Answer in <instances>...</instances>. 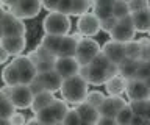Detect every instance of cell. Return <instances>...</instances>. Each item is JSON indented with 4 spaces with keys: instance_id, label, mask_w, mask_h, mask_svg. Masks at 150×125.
<instances>
[{
    "instance_id": "obj_1",
    "label": "cell",
    "mask_w": 150,
    "mask_h": 125,
    "mask_svg": "<svg viewBox=\"0 0 150 125\" xmlns=\"http://www.w3.org/2000/svg\"><path fill=\"white\" fill-rule=\"evenodd\" d=\"M88 88L89 85L83 80L78 73H75L72 77L64 78L63 83H61V95H63V100H66L67 103H75L78 105L80 102L84 100V97L88 94Z\"/></svg>"
},
{
    "instance_id": "obj_2",
    "label": "cell",
    "mask_w": 150,
    "mask_h": 125,
    "mask_svg": "<svg viewBox=\"0 0 150 125\" xmlns=\"http://www.w3.org/2000/svg\"><path fill=\"white\" fill-rule=\"evenodd\" d=\"M117 73V64H114L110 69H103L98 66H94V64H84V66H80L78 69V75L83 78L88 85H94V86H100L105 85V81L110 77L116 75Z\"/></svg>"
},
{
    "instance_id": "obj_3",
    "label": "cell",
    "mask_w": 150,
    "mask_h": 125,
    "mask_svg": "<svg viewBox=\"0 0 150 125\" xmlns=\"http://www.w3.org/2000/svg\"><path fill=\"white\" fill-rule=\"evenodd\" d=\"M70 25L72 24H70L69 14H63V13L58 11H50L42 22V28H44L45 35H53V36L69 35Z\"/></svg>"
},
{
    "instance_id": "obj_4",
    "label": "cell",
    "mask_w": 150,
    "mask_h": 125,
    "mask_svg": "<svg viewBox=\"0 0 150 125\" xmlns=\"http://www.w3.org/2000/svg\"><path fill=\"white\" fill-rule=\"evenodd\" d=\"M67 109H69L67 102L56 99L52 105L45 106V108H42L39 111H36L35 117L39 120L41 124H50V125H53V124L61 122V120H63V117L66 116V113H67Z\"/></svg>"
},
{
    "instance_id": "obj_5",
    "label": "cell",
    "mask_w": 150,
    "mask_h": 125,
    "mask_svg": "<svg viewBox=\"0 0 150 125\" xmlns=\"http://www.w3.org/2000/svg\"><path fill=\"white\" fill-rule=\"evenodd\" d=\"M2 91H3L5 95H8V99L11 100V103L16 109L30 108L31 100H33V94H31L28 85L19 83V85H16V86H6Z\"/></svg>"
},
{
    "instance_id": "obj_6",
    "label": "cell",
    "mask_w": 150,
    "mask_h": 125,
    "mask_svg": "<svg viewBox=\"0 0 150 125\" xmlns=\"http://www.w3.org/2000/svg\"><path fill=\"white\" fill-rule=\"evenodd\" d=\"M97 53H100V44L92 38H81L77 42V50H75V59L78 61L80 66L89 64L94 59Z\"/></svg>"
},
{
    "instance_id": "obj_7",
    "label": "cell",
    "mask_w": 150,
    "mask_h": 125,
    "mask_svg": "<svg viewBox=\"0 0 150 125\" xmlns=\"http://www.w3.org/2000/svg\"><path fill=\"white\" fill-rule=\"evenodd\" d=\"M41 11V0H16L11 6L9 13L19 19H33Z\"/></svg>"
},
{
    "instance_id": "obj_8",
    "label": "cell",
    "mask_w": 150,
    "mask_h": 125,
    "mask_svg": "<svg viewBox=\"0 0 150 125\" xmlns=\"http://www.w3.org/2000/svg\"><path fill=\"white\" fill-rule=\"evenodd\" d=\"M111 35V39L112 41H117V42H128V41L134 39V35H136V30L133 24H131V17L130 14L122 17V19H117L116 25L112 27V30L110 31Z\"/></svg>"
},
{
    "instance_id": "obj_9",
    "label": "cell",
    "mask_w": 150,
    "mask_h": 125,
    "mask_svg": "<svg viewBox=\"0 0 150 125\" xmlns=\"http://www.w3.org/2000/svg\"><path fill=\"white\" fill-rule=\"evenodd\" d=\"M28 58L33 61L36 67V72H47V71H52L55 66V59L56 56L52 55L50 52L42 47V45H38V47L33 50V52L28 55Z\"/></svg>"
},
{
    "instance_id": "obj_10",
    "label": "cell",
    "mask_w": 150,
    "mask_h": 125,
    "mask_svg": "<svg viewBox=\"0 0 150 125\" xmlns=\"http://www.w3.org/2000/svg\"><path fill=\"white\" fill-rule=\"evenodd\" d=\"M14 66L17 69V73H19V81L22 85H30V83L35 80L36 77V67L33 61L28 56H23V55H17L16 58L13 59Z\"/></svg>"
},
{
    "instance_id": "obj_11",
    "label": "cell",
    "mask_w": 150,
    "mask_h": 125,
    "mask_svg": "<svg viewBox=\"0 0 150 125\" xmlns=\"http://www.w3.org/2000/svg\"><path fill=\"white\" fill-rule=\"evenodd\" d=\"M125 92L130 100H149L150 99V83L138 78L127 80Z\"/></svg>"
},
{
    "instance_id": "obj_12",
    "label": "cell",
    "mask_w": 150,
    "mask_h": 125,
    "mask_svg": "<svg viewBox=\"0 0 150 125\" xmlns=\"http://www.w3.org/2000/svg\"><path fill=\"white\" fill-rule=\"evenodd\" d=\"M3 30V36H25L27 35V27L22 19H19L11 13H6L3 19L0 20Z\"/></svg>"
},
{
    "instance_id": "obj_13",
    "label": "cell",
    "mask_w": 150,
    "mask_h": 125,
    "mask_svg": "<svg viewBox=\"0 0 150 125\" xmlns=\"http://www.w3.org/2000/svg\"><path fill=\"white\" fill-rule=\"evenodd\" d=\"M78 33L86 38H92L100 31V20L94 16V13H84V14L78 16L77 22Z\"/></svg>"
},
{
    "instance_id": "obj_14",
    "label": "cell",
    "mask_w": 150,
    "mask_h": 125,
    "mask_svg": "<svg viewBox=\"0 0 150 125\" xmlns=\"http://www.w3.org/2000/svg\"><path fill=\"white\" fill-rule=\"evenodd\" d=\"M53 69H55V72L64 80V78L78 73L80 64H78L77 59H75V56H61V58L55 59Z\"/></svg>"
},
{
    "instance_id": "obj_15",
    "label": "cell",
    "mask_w": 150,
    "mask_h": 125,
    "mask_svg": "<svg viewBox=\"0 0 150 125\" xmlns=\"http://www.w3.org/2000/svg\"><path fill=\"white\" fill-rule=\"evenodd\" d=\"M127 103L120 95H110L105 97L102 102V105L98 106V116H105V117H116V114L119 113V109Z\"/></svg>"
},
{
    "instance_id": "obj_16",
    "label": "cell",
    "mask_w": 150,
    "mask_h": 125,
    "mask_svg": "<svg viewBox=\"0 0 150 125\" xmlns=\"http://www.w3.org/2000/svg\"><path fill=\"white\" fill-rule=\"evenodd\" d=\"M81 39V35H64L61 36L58 50H56V58L61 56H75V50H77V42Z\"/></svg>"
},
{
    "instance_id": "obj_17",
    "label": "cell",
    "mask_w": 150,
    "mask_h": 125,
    "mask_svg": "<svg viewBox=\"0 0 150 125\" xmlns=\"http://www.w3.org/2000/svg\"><path fill=\"white\" fill-rule=\"evenodd\" d=\"M0 45L9 53V56H17L21 55L27 47L25 36H3L0 39Z\"/></svg>"
},
{
    "instance_id": "obj_18",
    "label": "cell",
    "mask_w": 150,
    "mask_h": 125,
    "mask_svg": "<svg viewBox=\"0 0 150 125\" xmlns=\"http://www.w3.org/2000/svg\"><path fill=\"white\" fill-rule=\"evenodd\" d=\"M36 78L39 80V83L42 85V88H44V91H49V92L59 91L61 83H63V78L55 72V69L47 71V72H38Z\"/></svg>"
},
{
    "instance_id": "obj_19",
    "label": "cell",
    "mask_w": 150,
    "mask_h": 125,
    "mask_svg": "<svg viewBox=\"0 0 150 125\" xmlns=\"http://www.w3.org/2000/svg\"><path fill=\"white\" fill-rule=\"evenodd\" d=\"M100 52L108 58V61H111L112 64H119L122 59L125 58L124 55V44L117 42V41L110 39L108 42L103 44V47L100 49Z\"/></svg>"
},
{
    "instance_id": "obj_20",
    "label": "cell",
    "mask_w": 150,
    "mask_h": 125,
    "mask_svg": "<svg viewBox=\"0 0 150 125\" xmlns=\"http://www.w3.org/2000/svg\"><path fill=\"white\" fill-rule=\"evenodd\" d=\"M130 17H131V24H133L136 31H139V33H147V31H149V28H150V13H149V8L134 11V13H130Z\"/></svg>"
},
{
    "instance_id": "obj_21",
    "label": "cell",
    "mask_w": 150,
    "mask_h": 125,
    "mask_svg": "<svg viewBox=\"0 0 150 125\" xmlns=\"http://www.w3.org/2000/svg\"><path fill=\"white\" fill-rule=\"evenodd\" d=\"M117 0H92L94 5V16L97 17L98 20H103L106 17L112 16V6Z\"/></svg>"
},
{
    "instance_id": "obj_22",
    "label": "cell",
    "mask_w": 150,
    "mask_h": 125,
    "mask_svg": "<svg viewBox=\"0 0 150 125\" xmlns=\"http://www.w3.org/2000/svg\"><path fill=\"white\" fill-rule=\"evenodd\" d=\"M125 86H127V80H125L124 77H120L119 73L110 77L105 81L106 92L110 95H120L122 92H125Z\"/></svg>"
},
{
    "instance_id": "obj_23",
    "label": "cell",
    "mask_w": 150,
    "mask_h": 125,
    "mask_svg": "<svg viewBox=\"0 0 150 125\" xmlns=\"http://www.w3.org/2000/svg\"><path fill=\"white\" fill-rule=\"evenodd\" d=\"M75 111L78 113V117H80V120H83V122L94 124L98 119V109L91 106L89 103H86V102H80L78 106L75 108Z\"/></svg>"
},
{
    "instance_id": "obj_24",
    "label": "cell",
    "mask_w": 150,
    "mask_h": 125,
    "mask_svg": "<svg viewBox=\"0 0 150 125\" xmlns=\"http://www.w3.org/2000/svg\"><path fill=\"white\" fill-rule=\"evenodd\" d=\"M55 100H56V97L53 95V92L42 91V92H39V94L33 95V100H31L30 108L33 109V113H36V111H39V109H42V108H45V106L52 105Z\"/></svg>"
},
{
    "instance_id": "obj_25",
    "label": "cell",
    "mask_w": 150,
    "mask_h": 125,
    "mask_svg": "<svg viewBox=\"0 0 150 125\" xmlns=\"http://www.w3.org/2000/svg\"><path fill=\"white\" fill-rule=\"evenodd\" d=\"M138 66H139V61H138V59L124 58L119 64H117V73H119L120 77H124L125 80H130V78L134 77Z\"/></svg>"
},
{
    "instance_id": "obj_26",
    "label": "cell",
    "mask_w": 150,
    "mask_h": 125,
    "mask_svg": "<svg viewBox=\"0 0 150 125\" xmlns=\"http://www.w3.org/2000/svg\"><path fill=\"white\" fill-rule=\"evenodd\" d=\"M2 80L5 83V86H16L19 85V73H17V69L14 66V63H9L3 67L2 71Z\"/></svg>"
},
{
    "instance_id": "obj_27",
    "label": "cell",
    "mask_w": 150,
    "mask_h": 125,
    "mask_svg": "<svg viewBox=\"0 0 150 125\" xmlns=\"http://www.w3.org/2000/svg\"><path fill=\"white\" fill-rule=\"evenodd\" d=\"M130 109L133 111V114L142 116L144 119H150V106L149 100H130Z\"/></svg>"
},
{
    "instance_id": "obj_28",
    "label": "cell",
    "mask_w": 150,
    "mask_h": 125,
    "mask_svg": "<svg viewBox=\"0 0 150 125\" xmlns=\"http://www.w3.org/2000/svg\"><path fill=\"white\" fill-rule=\"evenodd\" d=\"M139 52H141V42L131 39L124 44V55L128 59H138L139 61Z\"/></svg>"
},
{
    "instance_id": "obj_29",
    "label": "cell",
    "mask_w": 150,
    "mask_h": 125,
    "mask_svg": "<svg viewBox=\"0 0 150 125\" xmlns=\"http://www.w3.org/2000/svg\"><path fill=\"white\" fill-rule=\"evenodd\" d=\"M14 111H16V108L13 106L11 100L8 99V95H5L3 91H0V117L8 119Z\"/></svg>"
},
{
    "instance_id": "obj_30",
    "label": "cell",
    "mask_w": 150,
    "mask_h": 125,
    "mask_svg": "<svg viewBox=\"0 0 150 125\" xmlns=\"http://www.w3.org/2000/svg\"><path fill=\"white\" fill-rule=\"evenodd\" d=\"M59 41H61V36H53V35H45L42 38V42L41 45L44 47L47 52H50L52 55L56 56V50H58V45H59Z\"/></svg>"
},
{
    "instance_id": "obj_31",
    "label": "cell",
    "mask_w": 150,
    "mask_h": 125,
    "mask_svg": "<svg viewBox=\"0 0 150 125\" xmlns=\"http://www.w3.org/2000/svg\"><path fill=\"white\" fill-rule=\"evenodd\" d=\"M131 117H133V111L130 109L128 103H125V105L119 109V113L116 114V117H114L116 125H130Z\"/></svg>"
},
{
    "instance_id": "obj_32",
    "label": "cell",
    "mask_w": 150,
    "mask_h": 125,
    "mask_svg": "<svg viewBox=\"0 0 150 125\" xmlns=\"http://www.w3.org/2000/svg\"><path fill=\"white\" fill-rule=\"evenodd\" d=\"M92 5V0H72V8H70V14L74 16H81L89 11Z\"/></svg>"
},
{
    "instance_id": "obj_33",
    "label": "cell",
    "mask_w": 150,
    "mask_h": 125,
    "mask_svg": "<svg viewBox=\"0 0 150 125\" xmlns=\"http://www.w3.org/2000/svg\"><path fill=\"white\" fill-rule=\"evenodd\" d=\"M105 94H103L102 91H88L86 97H84L83 102H86V103H89L91 106H94V108H98V106L102 105L103 99H105Z\"/></svg>"
},
{
    "instance_id": "obj_34",
    "label": "cell",
    "mask_w": 150,
    "mask_h": 125,
    "mask_svg": "<svg viewBox=\"0 0 150 125\" xmlns=\"http://www.w3.org/2000/svg\"><path fill=\"white\" fill-rule=\"evenodd\" d=\"M130 14V10H128V3L124 2V0H117L112 6V16L116 19H122V17L128 16Z\"/></svg>"
},
{
    "instance_id": "obj_35",
    "label": "cell",
    "mask_w": 150,
    "mask_h": 125,
    "mask_svg": "<svg viewBox=\"0 0 150 125\" xmlns=\"http://www.w3.org/2000/svg\"><path fill=\"white\" fill-rule=\"evenodd\" d=\"M133 78H138V80H144V81H149L150 80V63H144V61H139V66L136 69V73Z\"/></svg>"
},
{
    "instance_id": "obj_36",
    "label": "cell",
    "mask_w": 150,
    "mask_h": 125,
    "mask_svg": "<svg viewBox=\"0 0 150 125\" xmlns=\"http://www.w3.org/2000/svg\"><path fill=\"white\" fill-rule=\"evenodd\" d=\"M80 117H78V113L75 109H67V113L61 120V125H80Z\"/></svg>"
},
{
    "instance_id": "obj_37",
    "label": "cell",
    "mask_w": 150,
    "mask_h": 125,
    "mask_svg": "<svg viewBox=\"0 0 150 125\" xmlns=\"http://www.w3.org/2000/svg\"><path fill=\"white\" fill-rule=\"evenodd\" d=\"M139 42H141L139 61L147 63V61H150V44H149V39H147V38H144V39H141Z\"/></svg>"
},
{
    "instance_id": "obj_38",
    "label": "cell",
    "mask_w": 150,
    "mask_h": 125,
    "mask_svg": "<svg viewBox=\"0 0 150 125\" xmlns=\"http://www.w3.org/2000/svg\"><path fill=\"white\" fill-rule=\"evenodd\" d=\"M127 3H128L130 13H134V11L149 8V0H130V2H127Z\"/></svg>"
},
{
    "instance_id": "obj_39",
    "label": "cell",
    "mask_w": 150,
    "mask_h": 125,
    "mask_svg": "<svg viewBox=\"0 0 150 125\" xmlns=\"http://www.w3.org/2000/svg\"><path fill=\"white\" fill-rule=\"evenodd\" d=\"M116 22H117V19H116L114 16L106 17V19L100 20V30H102V31H105V33H110V31L112 30V27L116 25Z\"/></svg>"
},
{
    "instance_id": "obj_40",
    "label": "cell",
    "mask_w": 150,
    "mask_h": 125,
    "mask_svg": "<svg viewBox=\"0 0 150 125\" xmlns=\"http://www.w3.org/2000/svg\"><path fill=\"white\" fill-rule=\"evenodd\" d=\"M70 8H72V0H58L56 11L63 13V14H70Z\"/></svg>"
},
{
    "instance_id": "obj_41",
    "label": "cell",
    "mask_w": 150,
    "mask_h": 125,
    "mask_svg": "<svg viewBox=\"0 0 150 125\" xmlns=\"http://www.w3.org/2000/svg\"><path fill=\"white\" fill-rule=\"evenodd\" d=\"M8 120H9V124H11V125H25V122H27L25 116H23L22 113H16V111L9 116Z\"/></svg>"
},
{
    "instance_id": "obj_42",
    "label": "cell",
    "mask_w": 150,
    "mask_h": 125,
    "mask_svg": "<svg viewBox=\"0 0 150 125\" xmlns=\"http://www.w3.org/2000/svg\"><path fill=\"white\" fill-rule=\"evenodd\" d=\"M28 88H30V91H31V94L33 95H36V94H39V92L44 91V88H42V85L39 83V80L35 77V80H33L30 85H28Z\"/></svg>"
},
{
    "instance_id": "obj_43",
    "label": "cell",
    "mask_w": 150,
    "mask_h": 125,
    "mask_svg": "<svg viewBox=\"0 0 150 125\" xmlns=\"http://www.w3.org/2000/svg\"><path fill=\"white\" fill-rule=\"evenodd\" d=\"M56 5H58V0H41V6H44L47 11H56Z\"/></svg>"
},
{
    "instance_id": "obj_44",
    "label": "cell",
    "mask_w": 150,
    "mask_h": 125,
    "mask_svg": "<svg viewBox=\"0 0 150 125\" xmlns=\"http://www.w3.org/2000/svg\"><path fill=\"white\" fill-rule=\"evenodd\" d=\"M94 125H116V120L112 117H105V116H98V119L94 122Z\"/></svg>"
},
{
    "instance_id": "obj_45",
    "label": "cell",
    "mask_w": 150,
    "mask_h": 125,
    "mask_svg": "<svg viewBox=\"0 0 150 125\" xmlns=\"http://www.w3.org/2000/svg\"><path fill=\"white\" fill-rule=\"evenodd\" d=\"M8 59H9V53L0 45V64H5Z\"/></svg>"
},
{
    "instance_id": "obj_46",
    "label": "cell",
    "mask_w": 150,
    "mask_h": 125,
    "mask_svg": "<svg viewBox=\"0 0 150 125\" xmlns=\"http://www.w3.org/2000/svg\"><path fill=\"white\" fill-rule=\"evenodd\" d=\"M144 120H145V119L142 117V116L133 114V117H131V122H130V125H142Z\"/></svg>"
},
{
    "instance_id": "obj_47",
    "label": "cell",
    "mask_w": 150,
    "mask_h": 125,
    "mask_svg": "<svg viewBox=\"0 0 150 125\" xmlns=\"http://www.w3.org/2000/svg\"><path fill=\"white\" fill-rule=\"evenodd\" d=\"M25 125H42L39 120H38L36 117H33V119H30V120H27L25 122Z\"/></svg>"
},
{
    "instance_id": "obj_48",
    "label": "cell",
    "mask_w": 150,
    "mask_h": 125,
    "mask_svg": "<svg viewBox=\"0 0 150 125\" xmlns=\"http://www.w3.org/2000/svg\"><path fill=\"white\" fill-rule=\"evenodd\" d=\"M0 125H11V124H9L8 119H2V117H0Z\"/></svg>"
},
{
    "instance_id": "obj_49",
    "label": "cell",
    "mask_w": 150,
    "mask_h": 125,
    "mask_svg": "<svg viewBox=\"0 0 150 125\" xmlns=\"http://www.w3.org/2000/svg\"><path fill=\"white\" fill-rule=\"evenodd\" d=\"M2 2H3V3H6V5H8V6H11V5H13V3H14V2H16V0H2Z\"/></svg>"
},
{
    "instance_id": "obj_50",
    "label": "cell",
    "mask_w": 150,
    "mask_h": 125,
    "mask_svg": "<svg viewBox=\"0 0 150 125\" xmlns=\"http://www.w3.org/2000/svg\"><path fill=\"white\" fill-rule=\"evenodd\" d=\"M6 13H8V11H5V10H3V8H0V20H2V19H3V16H5V14H6Z\"/></svg>"
},
{
    "instance_id": "obj_51",
    "label": "cell",
    "mask_w": 150,
    "mask_h": 125,
    "mask_svg": "<svg viewBox=\"0 0 150 125\" xmlns=\"http://www.w3.org/2000/svg\"><path fill=\"white\" fill-rule=\"evenodd\" d=\"M142 125H150V119H145L144 122H142Z\"/></svg>"
},
{
    "instance_id": "obj_52",
    "label": "cell",
    "mask_w": 150,
    "mask_h": 125,
    "mask_svg": "<svg viewBox=\"0 0 150 125\" xmlns=\"http://www.w3.org/2000/svg\"><path fill=\"white\" fill-rule=\"evenodd\" d=\"M80 125H94V124H89V122H83V120H81V122H80Z\"/></svg>"
},
{
    "instance_id": "obj_53",
    "label": "cell",
    "mask_w": 150,
    "mask_h": 125,
    "mask_svg": "<svg viewBox=\"0 0 150 125\" xmlns=\"http://www.w3.org/2000/svg\"><path fill=\"white\" fill-rule=\"evenodd\" d=\"M3 38V30H2V25H0V39Z\"/></svg>"
},
{
    "instance_id": "obj_54",
    "label": "cell",
    "mask_w": 150,
    "mask_h": 125,
    "mask_svg": "<svg viewBox=\"0 0 150 125\" xmlns=\"http://www.w3.org/2000/svg\"><path fill=\"white\" fill-rule=\"evenodd\" d=\"M42 125H50V124H42Z\"/></svg>"
},
{
    "instance_id": "obj_55",
    "label": "cell",
    "mask_w": 150,
    "mask_h": 125,
    "mask_svg": "<svg viewBox=\"0 0 150 125\" xmlns=\"http://www.w3.org/2000/svg\"><path fill=\"white\" fill-rule=\"evenodd\" d=\"M124 2H130V0H124Z\"/></svg>"
},
{
    "instance_id": "obj_56",
    "label": "cell",
    "mask_w": 150,
    "mask_h": 125,
    "mask_svg": "<svg viewBox=\"0 0 150 125\" xmlns=\"http://www.w3.org/2000/svg\"><path fill=\"white\" fill-rule=\"evenodd\" d=\"M0 2H2V0H0Z\"/></svg>"
}]
</instances>
